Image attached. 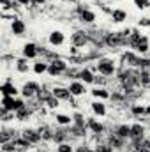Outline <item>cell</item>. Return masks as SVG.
<instances>
[{"label":"cell","instance_id":"17","mask_svg":"<svg viewBox=\"0 0 150 152\" xmlns=\"http://www.w3.org/2000/svg\"><path fill=\"white\" fill-rule=\"evenodd\" d=\"M37 129H39V133H41V136H42V142H53V138H55V129H53L51 126L44 124V126H39Z\"/></svg>","mask_w":150,"mask_h":152},{"label":"cell","instance_id":"36","mask_svg":"<svg viewBox=\"0 0 150 152\" xmlns=\"http://www.w3.org/2000/svg\"><path fill=\"white\" fill-rule=\"evenodd\" d=\"M0 117H2V122L7 124L9 120H12V118L16 117V113H14V112H9V110H5V108H2V110H0Z\"/></svg>","mask_w":150,"mask_h":152},{"label":"cell","instance_id":"27","mask_svg":"<svg viewBox=\"0 0 150 152\" xmlns=\"http://www.w3.org/2000/svg\"><path fill=\"white\" fill-rule=\"evenodd\" d=\"M16 71H18V73H21V75L28 73V71H30V64H28V58H25V57L18 58V60H16Z\"/></svg>","mask_w":150,"mask_h":152},{"label":"cell","instance_id":"32","mask_svg":"<svg viewBox=\"0 0 150 152\" xmlns=\"http://www.w3.org/2000/svg\"><path fill=\"white\" fill-rule=\"evenodd\" d=\"M55 120H57L58 126H64V127H67V126L73 124V117H69V115H66V113H57L55 115Z\"/></svg>","mask_w":150,"mask_h":152},{"label":"cell","instance_id":"19","mask_svg":"<svg viewBox=\"0 0 150 152\" xmlns=\"http://www.w3.org/2000/svg\"><path fill=\"white\" fill-rule=\"evenodd\" d=\"M69 90H71V94L76 96V97H79V96H83L85 92H87V87H85V83L79 80H74V81H71V85H69Z\"/></svg>","mask_w":150,"mask_h":152},{"label":"cell","instance_id":"8","mask_svg":"<svg viewBox=\"0 0 150 152\" xmlns=\"http://www.w3.org/2000/svg\"><path fill=\"white\" fill-rule=\"evenodd\" d=\"M69 140H71V131H69V126H67V127L60 126V127H57V129H55V138H53V142H55L57 145L66 143V142H69Z\"/></svg>","mask_w":150,"mask_h":152},{"label":"cell","instance_id":"33","mask_svg":"<svg viewBox=\"0 0 150 152\" xmlns=\"http://www.w3.org/2000/svg\"><path fill=\"white\" fill-rule=\"evenodd\" d=\"M2 94H4V96H11V97H16V94H18V88H16L12 83L5 81V83L2 85Z\"/></svg>","mask_w":150,"mask_h":152},{"label":"cell","instance_id":"48","mask_svg":"<svg viewBox=\"0 0 150 152\" xmlns=\"http://www.w3.org/2000/svg\"><path fill=\"white\" fill-rule=\"evenodd\" d=\"M117 2H124V0H117Z\"/></svg>","mask_w":150,"mask_h":152},{"label":"cell","instance_id":"12","mask_svg":"<svg viewBox=\"0 0 150 152\" xmlns=\"http://www.w3.org/2000/svg\"><path fill=\"white\" fill-rule=\"evenodd\" d=\"M140 57L136 55V53H133V51H127V53H124L122 55V66H127V67H140Z\"/></svg>","mask_w":150,"mask_h":152},{"label":"cell","instance_id":"24","mask_svg":"<svg viewBox=\"0 0 150 152\" xmlns=\"http://www.w3.org/2000/svg\"><path fill=\"white\" fill-rule=\"evenodd\" d=\"M90 108H92L94 115H97V117H104V115L108 113L106 104H104L103 101H94V103H90Z\"/></svg>","mask_w":150,"mask_h":152},{"label":"cell","instance_id":"25","mask_svg":"<svg viewBox=\"0 0 150 152\" xmlns=\"http://www.w3.org/2000/svg\"><path fill=\"white\" fill-rule=\"evenodd\" d=\"M34 113V110L30 108V106H23L21 110H18L16 112V120H20V122H23V120H28L30 117Z\"/></svg>","mask_w":150,"mask_h":152},{"label":"cell","instance_id":"50","mask_svg":"<svg viewBox=\"0 0 150 152\" xmlns=\"http://www.w3.org/2000/svg\"><path fill=\"white\" fill-rule=\"evenodd\" d=\"M34 152H36V151H34Z\"/></svg>","mask_w":150,"mask_h":152},{"label":"cell","instance_id":"3","mask_svg":"<svg viewBox=\"0 0 150 152\" xmlns=\"http://www.w3.org/2000/svg\"><path fill=\"white\" fill-rule=\"evenodd\" d=\"M66 71H67L66 60H62V58H53V60L50 62V67H48V75L50 76L57 78V76H62Z\"/></svg>","mask_w":150,"mask_h":152},{"label":"cell","instance_id":"43","mask_svg":"<svg viewBox=\"0 0 150 152\" xmlns=\"http://www.w3.org/2000/svg\"><path fill=\"white\" fill-rule=\"evenodd\" d=\"M141 151L150 152V136H145V138L141 140Z\"/></svg>","mask_w":150,"mask_h":152},{"label":"cell","instance_id":"45","mask_svg":"<svg viewBox=\"0 0 150 152\" xmlns=\"http://www.w3.org/2000/svg\"><path fill=\"white\" fill-rule=\"evenodd\" d=\"M134 2H136V5H138L140 9H145V7L150 5V0H134Z\"/></svg>","mask_w":150,"mask_h":152},{"label":"cell","instance_id":"30","mask_svg":"<svg viewBox=\"0 0 150 152\" xmlns=\"http://www.w3.org/2000/svg\"><path fill=\"white\" fill-rule=\"evenodd\" d=\"M48 67H50V62H46V60H37L32 69H34L36 75H44V73H48Z\"/></svg>","mask_w":150,"mask_h":152},{"label":"cell","instance_id":"6","mask_svg":"<svg viewBox=\"0 0 150 152\" xmlns=\"http://www.w3.org/2000/svg\"><path fill=\"white\" fill-rule=\"evenodd\" d=\"M39 90H41V87H39L37 81H25V85L21 87V94H23V97H27V99L37 97Z\"/></svg>","mask_w":150,"mask_h":152},{"label":"cell","instance_id":"10","mask_svg":"<svg viewBox=\"0 0 150 152\" xmlns=\"http://www.w3.org/2000/svg\"><path fill=\"white\" fill-rule=\"evenodd\" d=\"M18 136H21V134H18V131H16V129L7 127V126H2V129H0V142H2V143L12 142V140H16Z\"/></svg>","mask_w":150,"mask_h":152},{"label":"cell","instance_id":"37","mask_svg":"<svg viewBox=\"0 0 150 152\" xmlns=\"http://www.w3.org/2000/svg\"><path fill=\"white\" fill-rule=\"evenodd\" d=\"M73 124L74 126H81V127H87V120H85V117L79 113V112H76L73 115Z\"/></svg>","mask_w":150,"mask_h":152},{"label":"cell","instance_id":"49","mask_svg":"<svg viewBox=\"0 0 150 152\" xmlns=\"http://www.w3.org/2000/svg\"><path fill=\"white\" fill-rule=\"evenodd\" d=\"M0 152H4V151H0Z\"/></svg>","mask_w":150,"mask_h":152},{"label":"cell","instance_id":"4","mask_svg":"<svg viewBox=\"0 0 150 152\" xmlns=\"http://www.w3.org/2000/svg\"><path fill=\"white\" fill-rule=\"evenodd\" d=\"M23 106H27L23 99H16V97H11V96H4V99H2V108H5L9 112H14L16 113Z\"/></svg>","mask_w":150,"mask_h":152},{"label":"cell","instance_id":"38","mask_svg":"<svg viewBox=\"0 0 150 152\" xmlns=\"http://www.w3.org/2000/svg\"><path fill=\"white\" fill-rule=\"evenodd\" d=\"M42 104H46L48 108H58L60 101H58V99H57V97L53 96V92H51V96H50V97H48V99H46V101H44Z\"/></svg>","mask_w":150,"mask_h":152},{"label":"cell","instance_id":"41","mask_svg":"<svg viewBox=\"0 0 150 152\" xmlns=\"http://www.w3.org/2000/svg\"><path fill=\"white\" fill-rule=\"evenodd\" d=\"M57 152H74V147H73L69 142H66V143L57 145Z\"/></svg>","mask_w":150,"mask_h":152},{"label":"cell","instance_id":"44","mask_svg":"<svg viewBox=\"0 0 150 152\" xmlns=\"http://www.w3.org/2000/svg\"><path fill=\"white\" fill-rule=\"evenodd\" d=\"M74 152H94L92 147H88L87 143H81V145H76L74 147Z\"/></svg>","mask_w":150,"mask_h":152},{"label":"cell","instance_id":"15","mask_svg":"<svg viewBox=\"0 0 150 152\" xmlns=\"http://www.w3.org/2000/svg\"><path fill=\"white\" fill-rule=\"evenodd\" d=\"M131 140H143L145 138V126L136 122V124H131Z\"/></svg>","mask_w":150,"mask_h":152},{"label":"cell","instance_id":"7","mask_svg":"<svg viewBox=\"0 0 150 152\" xmlns=\"http://www.w3.org/2000/svg\"><path fill=\"white\" fill-rule=\"evenodd\" d=\"M21 136L30 143V145H37L42 142V136H41V133H39V129H32V127H27V129H23L21 131Z\"/></svg>","mask_w":150,"mask_h":152},{"label":"cell","instance_id":"26","mask_svg":"<svg viewBox=\"0 0 150 152\" xmlns=\"http://www.w3.org/2000/svg\"><path fill=\"white\" fill-rule=\"evenodd\" d=\"M79 20H81L83 23H94V21H95V12L85 7V9L79 12Z\"/></svg>","mask_w":150,"mask_h":152},{"label":"cell","instance_id":"39","mask_svg":"<svg viewBox=\"0 0 150 152\" xmlns=\"http://www.w3.org/2000/svg\"><path fill=\"white\" fill-rule=\"evenodd\" d=\"M113 151L115 149H113L108 142H103V143H97L95 145V152H113Z\"/></svg>","mask_w":150,"mask_h":152},{"label":"cell","instance_id":"9","mask_svg":"<svg viewBox=\"0 0 150 152\" xmlns=\"http://www.w3.org/2000/svg\"><path fill=\"white\" fill-rule=\"evenodd\" d=\"M87 129L90 131V133H94L95 136H101L103 133H104V124H101L97 118H94V117H90V118H87Z\"/></svg>","mask_w":150,"mask_h":152},{"label":"cell","instance_id":"5","mask_svg":"<svg viewBox=\"0 0 150 152\" xmlns=\"http://www.w3.org/2000/svg\"><path fill=\"white\" fill-rule=\"evenodd\" d=\"M88 32L87 30H76L73 32V36H71V44H73V48H83V46H87L88 44Z\"/></svg>","mask_w":150,"mask_h":152},{"label":"cell","instance_id":"20","mask_svg":"<svg viewBox=\"0 0 150 152\" xmlns=\"http://www.w3.org/2000/svg\"><path fill=\"white\" fill-rule=\"evenodd\" d=\"M134 51H138V53H141V55H145V53H149L150 51V41L147 36H141L140 41L136 42V46H134Z\"/></svg>","mask_w":150,"mask_h":152},{"label":"cell","instance_id":"13","mask_svg":"<svg viewBox=\"0 0 150 152\" xmlns=\"http://www.w3.org/2000/svg\"><path fill=\"white\" fill-rule=\"evenodd\" d=\"M51 92L58 101H71L73 99V94H71L69 87H53Z\"/></svg>","mask_w":150,"mask_h":152},{"label":"cell","instance_id":"16","mask_svg":"<svg viewBox=\"0 0 150 152\" xmlns=\"http://www.w3.org/2000/svg\"><path fill=\"white\" fill-rule=\"evenodd\" d=\"M23 57L25 58H36V57H39V46L36 42H27L23 46Z\"/></svg>","mask_w":150,"mask_h":152},{"label":"cell","instance_id":"47","mask_svg":"<svg viewBox=\"0 0 150 152\" xmlns=\"http://www.w3.org/2000/svg\"><path fill=\"white\" fill-rule=\"evenodd\" d=\"M46 0H32V5H42Z\"/></svg>","mask_w":150,"mask_h":152},{"label":"cell","instance_id":"2","mask_svg":"<svg viewBox=\"0 0 150 152\" xmlns=\"http://www.w3.org/2000/svg\"><path fill=\"white\" fill-rule=\"evenodd\" d=\"M95 71H99V75L108 76V78H110V76L117 75V64H115L113 58H108V57L99 58L97 64H95Z\"/></svg>","mask_w":150,"mask_h":152},{"label":"cell","instance_id":"21","mask_svg":"<svg viewBox=\"0 0 150 152\" xmlns=\"http://www.w3.org/2000/svg\"><path fill=\"white\" fill-rule=\"evenodd\" d=\"M79 80H81L85 85H92V83L95 81V75H94V71H92V69L85 67V69H81V71H79Z\"/></svg>","mask_w":150,"mask_h":152},{"label":"cell","instance_id":"46","mask_svg":"<svg viewBox=\"0 0 150 152\" xmlns=\"http://www.w3.org/2000/svg\"><path fill=\"white\" fill-rule=\"evenodd\" d=\"M138 25H140V27H150V18H149V16L141 18V20L138 21Z\"/></svg>","mask_w":150,"mask_h":152},{"label":"cell","instance_id":"11","mask_svg":"<svg viewBox=\"0 0 150 152\" xmlns=\"http://www.w3.org/2000/svg\"><path fill=\"white\" fill-rule=\"evenodd\" d=\"M48 42H50V46L58 48V46H62V44L66 42V34H64L62 30H53V32H50V36H48Z\"/></svg>","mask_w":150,"mask_h":152},{"label":"cell","instance_id":"29","mask_svg":"<svg viewBox=\"0 0 150 152\" xmlns=\"http://www.w3.org/2000/svg\"><path fill=\"white\" fill-rule=\"evenodd\" d=\"M110 99H111L113 104H117V106H122V104L127 103V96L124 92H113L111 96H110Z\"/></svg>","mask_w":150,"mask_h":152},{"label":"cell","instance_id":"28","mask_svg":"<svg viewBox=\"0 0 150 152\" xmlns=\"http://www.w3.org/2000/svg\"><path fill=\"white\" fill-rule=\"evenodd\" d=\"M69 131H71V140H73V138H83V136L87 134V127L74 126V124L69 126Z\"/></svg>","mask_w":150,"mask_h":152},{"label":"cell","instance_id":"35","mask_svg":"<svg viewBox=\"0 0 150 152\" xmlns=\"http://www.w3.org/2000/svg\"><path fill=\"white\" fill-rule=\"evenodd\" d=\"M140 71H141V88H150V67Z\"/></svg>","mask_w":150,"mask_h":152},{"label":"cell","instance_id":"23","mask_svg":"<svg viewBox=\"0 0 150 152\" xmlns=\"http://www.w3.org/2000/svg\"><path fill=\"white\" fill-rule=\"evenodd\" d=\"M12 145H14V151L16 152H27L30 149V143L23 136H18L16 140H12Z\"/></svg>","mask_w":150,"mask_h":152},{"label":"cell","instance_id":"18","mask_svg":"<svg viewBox=\"0 0 150 152\" xmlns=\"http://www.w3.org/2000/svg\"><path fill=\"white\" fill-rule=\"evenodd\" d=\"M106 142L111 145L115 151H122L124 147H125V140L124 138H120V136H117L115 133H111V134H108V138H106Z\"/></svg>","mask_w":150,"mask_h":152},{"label":"cell","instance_id":"34","mask_svg":"<svg viewBox=\"0 0 150 152\" xmlns=\"http://www.w3.org/2000/svg\"><path fill=\"white\" fill-rule=\"evenodd\" d=\"M92 96L97 97V99H110V92L104 88V87H97V88H92Z\"/></svg>","mask_w":150,"mask_h":152},{"label":"cell","instance_id":"31","mask_svg":"<svg viewBox=\"0 0 150 152\" xmlns=\"http://www.w3.org/2000/svg\"><path fill=\"white\" fill-rule=\"evenodd\" d=\"M111 20L115 23H122L124 20H127V12L124 9H113L111 11Z\"/></svg>","mask_w":150,"mask_h":152},{"label":"cell","instance_id":"42","mask_svg":"<svg viewBox=\"0 0 150 152\" xmlns=\"http://www.w3.org/2000/svg\"><path fill=\"white\" fill-rule=\"evenodd\" d=\"M94 85H99V87H106L108 85V76H95V81H94Z\"/></svg>","mask_w":150,"mask_h":152},{"label":"cell","instance_id":"40","mask_svg":"<svg viewBox=\"0 0 150 152\" xmlns=\"http://www.w3.org/2000/svg\"><path fill=\"white\" fill-rule=\"evenodd\" d=\"M79 71H81V69H76V67H67V71L64 73V76H66V78H69V80H71V78H79Z\"/></svg>","mask_w":150,"mask_h":152},{"label":"cell","instance_id":"14","mask_svg":"<svg viewBox=\"0 0 150 152\" xmlns=\"http://www.w3.org/2000/svg\"><path fill=\"white\" fill-rule=\"evenodd\" d=\"M11 32H12L16 37L25 36V32H27V25H25V21L20 20V18H14L12 23H11Z\"/></svg>","mask_w":150,"mask_h":152},{"label":"cell","instance_id":"1","mask_svg":"<svg viewBox=\"0 0 150 152\" xmlns=\"http://www.w3.org/2000/svg\"><path fill=\"white\" fill-rule=\"evenodd\" d=\"M131 30H122V32H110L106 36V46L108 48H120V46H127V39H129Z\"/></svg>","mask_w":150,"mask_h":152},{"label":"cell","instance_id":"22","mask_svg":"<svg viewBox=\"0 0 150 152\" xmlns=\"http://www.w3.org/2000/svg\"><path fill=\"white\" fill-rule=\"evenodd\" d=\"M113 133H115L117 136H120V138L127 140V138L131 136V126H129V124H118V126L113 129Z\"/></svg>","mask_w":150,"mask_h":152}]
</instances>
